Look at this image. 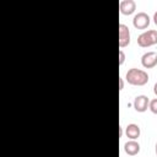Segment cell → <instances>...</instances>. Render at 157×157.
I'll return each mask as SVG.
<instances>
[{
    "instance_id": "1",
    "label": "cell",
    "mask_w": 157,
    "mask_h": 157,
    "mask_svg": "<svg viewBox=\"0 0 157 157\" xmlns=\"http://www.w3.org/2000/svg\"><path fill=\"white\" fill-rule=\"evenodd\" d=\"M125 78L128 81V83L132 85V86H144L148 82V74L145 70L141 69H136V67H131L126 71Z\"/></svg>"
},
{
    "instance_id": "2",
    "label": "cell",
    "mask_w": 157,
    "mask_h": 157,
    "mask_svg": "<svg viewBox=\"0 0 157 157\" xmlns=\"http://www.w3.org/2000/svg\"><path fill=\"white\" fill-rule=\"evenodd\" d=\"M137 44L141 48H148L157 44V29H148L137 36Z\"/></svg>"
},
{
    "instance_id": "3",
    "label": "cell",
    "mask_w": 157,
    "mask_h": 157,
    "mask_svg": "<svg viewBox=\"0 0 157 157\" xmlns=\"http://www.w3.org/2000/svg\"><path fill=\"white\" fill-rule=\"evenodd\" d=\"M150 22H151L150 16L144 11L135 13V16L132 18V25L136 29H146L150 26Z\"/></svg>"
},
{
    "instance_id": "4",
    "label": "cell",
    "mask_w": 157,
    "mask_h": 157,
    "mask_svg": "<svg viewBox=\"0 0 157 157\" xmlns=\"http://www.w3.org/2000/svg\"><path fill=\"white\" fill-rule=\"evenodd\" d=\"M141 64L145 69H152L157 65V52L150 50L142 54L141 56Z\"/></svg>"
},
{
    "instance_id": "5",
    "label": "cell",
    "mask_w": 157,
    "mask_h": 157,
    "mask_svg": "<svg viewBox=\"0 0 157 157\" xmlns=\"http://www.w3.org/2000/svg\"><path fill=\"white\" fill-rule=\"evenodd\" d=\"M130 39H131V36H130L129 27L124 23H120L119 25V48L128 47L130 44Z\"/></svg>"
},
{
    "instance_id": "6",
    "label": "cell",
    "mask_w": 157,
    "mask_h": 157,
    "mask_svg": "<svg viewBox=\"0 0 157 157\" xmlns=\"http://www.w3.org/2000/svg\"><path fill=\"white\" fill-rule=\"evenodd\" d=\"M148 104H150V98L145 94H139L134 98V102H132V105H134V109L139 113H144L147 110L148 108Z\"/></svg>"
},
{
    "instance_id": "7",
    "label": "cell",
    "mask_w": 157,
    "mask_h": 157,
    "mask_svg": "<svg viewBox=\"0 0 157 157\" xmlns=\"http://www.w3.org/2000/svg\"><path fill=\"white\" fill-rule=\"evenodd\" d=\"M119 10H120V13L123 15H131L135 12L136 10V2L134 0H121L119 2Z\"/></svg>"
},
{
    "instance_id": "8",
    "label": "cell",
    "mask_w": 157,
    "mask_h": 157,
    "mask_svg": "<svg viewBox=\"0 0 157 157\" xmlns=\"http://www.w3.org/2000/svg\"><path fill=\"white\" fill-rule=\"evenodd\" d=\"M140 134H141V129H140V126L137 124L130 123V124L126 125V128H125V135H126L128 139L136 140V139L140 137Z\"/></svg>"
},
{
    "instance_id": "9",
    "label": "cell",
    "mask_w": 157,
    "mask_h": 157,
    "mask_svg": "<svg viewBox=\"0 0 157 157\" xmlns=\"http://www.w3.org/2000/svg\"><path fill=\"white\" fill-rule=\"evenodd\" d=\"M124 151L129 156H136L140 152V144L136 140H129L124 144Z\"/></svg>"
},
{
    "instance_id": "10",
    "label": "cell",
    "mask_w": 157,
    "mask_h": 157,
    "mask_svg": "<svg viewBox=\"0 0 157 157\" xmlns=\"http://www.w3.org/2000/svg\"><path fill=\"white\" fill-rule=\"evenodd\" d=\"M148 109H150L153 114H157V98H153V99H151V101H150Z\"/></svg>"
},
{
    "instance_id": "11",
    "label": "cell",
    "mask_w": 157,
    "mask_h": 157,
    "mask_svg": "<svg viewBox=\"0 0 157 157\" xmlns=\"http://www.w3.org/2000/svg\"><path fill=\"white\" fill-rule=\"evenodd\" d=\"M125 59H126V56H125V53H124V52L120 49V50H119V65H120V66L124 64Z\"/></svg>"
},
{
    "instance_id": "12",
    "label": "cell",
    "mask_w": 157,
    "mask_h": 157,
    "mask_svg": "<svg viewBox=\"0 0 157 157\" xmlns=\"http://www.w3.org/2000/svg\"><path fill=\"white\" fill-rule=\"evenodd\" d=\"M124 90V80L123 77H119V91H123Z\"/></svg>"
},
{
    "instance_id": "13",
    "label": "cell",
    "mask_w": 157,
    "mask_h": 157,
    "mask_svg": "<svg viewBox=\"0 0 157 157\" xmlns=\"http://www.w3.org/2000/svg\"><path fill=\"white\" fill-rule=\"evenodd\" d=\"M152 20H153V22H155V25L157 26V11H156V12L153 13V18H152Z\"/></svg>"
},
{
    "instance_id": "14",
    "label": "cell",
    "mask_w": 157,
    "mask_h": 157,
    "mask_svg": "<svg viewBox=\"0 0 157 157\" xmlns=\"http://www.w3.org/2000/svg\"><path fill=\"white\" fill-rule=\"evenodd\" d=\"M153 92H155V94L157 96V82H156L155 86H153Z\"/></svg>"
},
{
    "instance_id": "15",
    "label": "cell",
    "mask_w": 157,
    "mask_h": 157,
    "mask_svg": "<svg viewBox=\"0 0 157 157\" xmlns=\"http://www.w3.org/2000/svg\"><path fill=\"white\" fill-rule=\"evenodd\" d=\"M119 131H120V137H121V136H123V126L119 128Z\"/></svg>"
},
{
    "instance_id": "16",
    "label": "cell",
    "mask_w": 157,
    "mask_h": 157,
    "mask_svg": "<svg viewBox=\"0 0 157 157\" xmlns=\"http://www.w3.org/2000/svg\"><path fill=\"white\" fill-rule=\"evenodd\" d=\"M156 156H157V142H156Z\"/></svg>"
}]
</instances>
